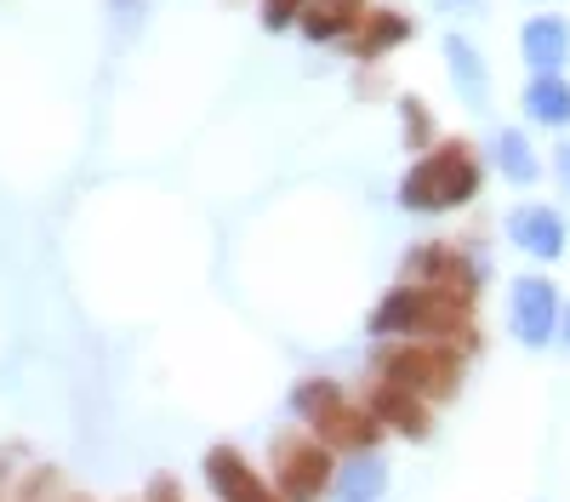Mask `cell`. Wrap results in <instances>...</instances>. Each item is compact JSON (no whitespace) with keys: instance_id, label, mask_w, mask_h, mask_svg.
Here are the masks:
<instances>
[{"instance_id":"cell-1","label":"cell","mask_w":570,"mask_h":502,"mask_svg":"<svg viewBox=\"0 0 570 502\" xmlns=\"http://www.w3.org/2000/svg\"><path fill=\"white\" fill-rule=\"evenodd\" d=\"M371 337H428V343L473 348V303L440 286L405 280L371 308Z\"/></svg>"},{"instance_id":"cell-2","label":"cell","mask_w":570,"mask_h":502,"mask_svg":"<svg viewBox=\"0 0 570 502\" xmlns=\"http://www.w3.org/2000/svg\"><path fill=\"white\" fill-rule=\"evenodd\" d=\"M480 160H473V149L462 144V137H445V144L434 149H422V160L400 177V206L405 211H422V217H434V211H456L468 206L473 195H480Z\"/></svg>"},{"instance_id":"cell-3","label":"cell","mask_w":570,"mask_h":502,"mask_svg":"<svg viewBox=\"0 0 570 502\" xmlns=\"http://www.w3.org/2000/svg\"><path fill=\"white\" fill-rule=\"evenodd\" d=\"M376 377L383 383H400L422 400H451L456 383H462V348L451 343H428V337H411V343H394L376 354Z\"/></svg>"},{"instance_id":"cell-4","label":"cell","mask_w":570,"mask_h":502,"mask_svg":"<svg viewBox=\"0 0 570 502\" xmlns=\"http://www.w3.org/2000/svg\"><path fill=\"white\" fill-rule=\"evenodd\" d=\"M274 480H279V496L285 502H314V496H325V485L337 480L331 474V445L314 434V440H303V434H279L274 440Z\"/></svg>"},{"instance_id":"cell-5","label":"cell","mask_w":570,"mask_h":502,"mask_svg":"<svg viewBox=\"0 0 570 502\" xmlns=\"http://www.w3.org/2000/svg\"><path fill=\"white\" fill-rule=\"evenodd\" d=\"M559 292L542 280V274H519L513 280V297H508V326L525 348H548L559 337Z\"/></svg>"},{"instance_id":"cell-6","label":"cell","mask_w":570,"mask_h":502,"mask_svg":"<svg viewBox=\"0 0 570 502\" xmlns=\"http://www.w3.org/2000/svg\"><path fill=\"white\" fill-rule=\"evenodd\" d=\"M405 280L440 286V292H456V297L473 303V292H480V268H473L468 252H456V246H416L405 257Z\"/></svg>"},{"instance_id":"cell-7","label":"cell","mask_w":570,"mask_h":502,"mask_svg":"<svg viewBox=\"0 0 570 502\" xmlns=\"http://www.w3.org/2000/svg\"><path fill=\"white\" fill-rule=\"evenodd\" d=\"M206 480H212L217 502H285L279 491H268V485L257 480V469H252L234 445H212V451H206Z\"/></svg>"},{"instance_id":"cell-8","label":"cell","mask_w":570,"mask_h":502,"mask_svg":"<svg viewBox=\"0 0 570 502\" xmlns=\"http://www.w3.org/2000/svg\"><path fill=\"white\" fill-rule=\"evenodd\" d=\"M508 240L537 263H553V257H564V217L553 206H513L508 211Z\"/></svg>"},{"instance_id":"cell-9","label":"cell","mask_w":570,"mask_h":502,"mask_svg":"<svg viewBox=\"0 0 570 502\" xmlns=\"http://www.w3.org/2000/svg\"><path fill=\"white\" fill-rule=\"evenodd\" d=\"M411 18L400 12V7H371L365 18H360V29L348 35V52L360 58V63H376V58H389V52H400V46L411 40Z\"/></svg>"},{"instance_id":"cell-10","label":"cell","mask_w":570,"mask_h":502,"mask_svg":"<svg viewBox=\"0 0 570 502\" xmlns=\"http://www.w3.org/2000/svg\"><path fill=\"white\" fill-rule=\"evenodd\" d=\"M308 429H314L331 451H371L376 440H383V417H376L371 405H365V411H354L348 400H343V405H331L325 417H320V423H308Z\"/></svg>"},{"instance_id":"cell-11","label":"cell","mask_w":570,"mask_h":502,"mask_svg":"<svg viewBox=\"0 0 570 502\" xmlns=\"http://www.w3.org/2000/svg\"><path fill=\"white\" fill-rule=\"evenodd\" d=\"M519 58H525L537 75H559L570 63V23L553 18V12L531 18L525 29H519Z\"/></svg>"},{"instance_id":"cell-12","label":"cell","mask_w":570,"mask_h":502,"mask_svg":"<svg viewBox=\"0 0 570 502\" xmlns=\"http://www.w3.org/2000/svg\"><path fill=\"white\" fill-rule=\"evenodd\" d=\"M371 411L383 417V429H394L405 440H428V429H434L428 400L411 394V388H400V383H383V377H376V388H371Z\"/></svg>"},{"instance_id":"cell-13","label":"cell","mask_w":570,"mask_h":502,"mask_svg":"<svg viewBox=\"0 0 570 502\" xmlns=\"http://www.w3.org/2000/svg\"><path fill=\"white\" fill-rule=\"evenodd\" d=\"M445 69H451V86L468 109H485L491 104V69L480 58V46L468 35H445Z\"/></svg>"},{"instance_id":"cell-14","label":"cell","mask_w":570,"mask_h":502,"mask_svg":"<svg viewBox=\"0 0 570 502\" xmlns=\"http://www.w3.org/2000/svg\"><path fill=\"white\" fill-rule=\"evenodd\" d=\"M365 12H371V0H308V12H303L297 23H303V35H308L314 46H325V40L354 35Z\"/></svg>"},{"instance_id":"cell-15","label":"cell","mask_w":570,"mask_h":502,"mask_svg":"<svg viewBox=\"0 0 570 502\" xmlns=\"http://www.w3.org/2000/svg\"><path fill=\"white\" fill-rule=\"evenodd\" d=\"M383 491H389V463L371 451H354V463H343L331 480V502H376Z\"/></svg>"},{"instance_id":"cell-16","label":"cell","mask_w":570,"mask_h":502,"mask_svg":"<svg viewBox=\"0 0 570 502\" xmlns=\"http://www.w3.org/2000/svg\"><path fill=\"white\" fill-rule=\"evenodd\" d=\"M525 115L537 120V126H570V80L564 75H531V86H525Z\"/></svg>"},{"instance_id":"cell-17","label":"cell","mask_w":570,"mask_h":502,"mask_svg":"<svg viewBox=\"0 0 570 502\" xmlns=\"http://www.w3.org/2000/svg\"><path fill=\"white\" fill-rule=\"evenodd\" d=\"M491 160H497V171H502L508 183H519V189L542 177V160H537V149H531V137L513 131V126H502V131L491 137Z\"/></svg>"},{"instance_id":"cell-18","label":"cell","mask_w":570,"mask_h":502,"mask_svg":"<svg viewBox=\"0 0 570 502\" xmlns=\"http://www.w3.org/2000/svg\"><path fill=\"white\" fill-rule=\"evenodd\" d=\"M331 405H343V388L331 383V377H308V383H297V388H292V411H297L303 423H320Z\"/></svg>"},{"instance_id":"cell-19","label":"cell","mask_w":570,"mask_h":502,"mask_svg":"<svg viewBox=\"0 0 570 502\" xmlns=\"http://www.w3.org/2000/svg\"><path fill=\"white\" fill-rule=\"evenodd\" d=\"M400 126H405V149H434V115L422 109V98H400Z\"/></svg>"},{"instance_id":"cell-20","label":"cell","mask_w":570,"mask_h":502,"mask_svg":"<svg viewBox=\"0 0 570 502\" xmlns=\"http://www.w3.org/2000/svg\"><path fill=\"white\" fill-rule=\"evenodd\" d=\"M303 12H308V0H263V29L268 35H285Z\"/></svg>"},{"instance_id":"cell-21","label":"cell","mask_w":570,"mask_h":502,"mask_svg":"<svg viewBox=\"0 0 570 502\" xmlns=\"http://www.w3.org/2000/svg\"><path fill=\"white\" fill-rule=\"evenodd\" d=\"M142 502H183V485H177L171 474H155V480H149V496H142Z\"/></svg>"},{"instance_id":"cell-22","label":"cell","mask_w":570,"mask_h":502,"mask_svg":"<svg viewBox=\"0 0 570 502\" xmlns=\"http://www.w3.org/2000/svg\"><path fill=\"white\" fill-rule=\"evenodd\" d=\"M434 12H451V18H473V12H485V0H434Z\"/></svg>"},{"instance_id":"cell-23","label":"cell","mask_w":570,"mask_h":502,"mask_svg":"<svg viewBox=\"0 0 570 502\" xmlns=\"http://www.w3.org/2000/svg\"><path fill=\"white\" fill-rule=\"evenodd\" d=\"M559 177H564V189H570V144H559Z\"/></svg>"},{"instance_id":"cell-24","label":"cell","mask_w":570,"mask_h":502,"mask_svg":"<svg viewBox=\"0 0 570 502\" xmlns=\"http://www.w3.org/2000/svg\"><path fill=\"white\" fill-rule=\"evenodd\" d=\"M559 343L570 348V303H564V314H559Z\"/></svg>"},{"instance_id":"cell-25","label":"cell","mask_w":570,"mask_h":502,"mask_svg":"<svg viewBox=\"0 0 570 502\" xmlns=\"http://www.w3.org/2000/svg\"><path fill=\"white\" fill-rule=\"evenodd\" d=\"M109 7H115L120 18H131V12H137V0H109Z\"/></svg>"},{"instance_id":"cell-26","label":"cell","mask_w":570,"mask_h":502,"mask_svg":"<svg viewBox=\"0 0 570 502\" xmlns=\"http://www.w3.org/2000/svg\"><path fill=\"white\" fill-rule=\"evenodd\" d=\"M7 474H12V451H0V485H7Z\"/></svg>"},{"instance_id":"cell-27","label":"cell","mask_w":570,"mask_h":502,"mask_svg":"<svg viewBox=\"0 0 570 502\" xmlns=\"http://www.w3.org/2000/svg\"><path fill=\"white\" fill-rule=\"evenodd\" d=\"M69 502H86V496H69Z\"/></svg>"}]
</instances>
